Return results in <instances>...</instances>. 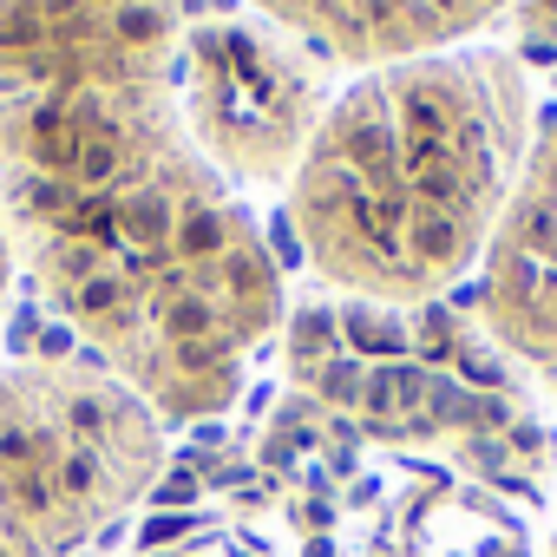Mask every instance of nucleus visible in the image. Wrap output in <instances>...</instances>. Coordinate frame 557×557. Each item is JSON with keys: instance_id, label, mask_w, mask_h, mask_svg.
Instances as JSON below:
<instances>
[{"instance_id": "obj_1", "label": "nucleus", "mask_w": 557, "mask_h": 557, "mask_svg": "<svg viewBox=\"0 0 557 557\" xmlns=\"http://www.w3.org/2000/svg\"><path fill=\"white\" fill-rule=\"evenodd\" d=\"M177 66V0H0V210L112 381L210 420L283 322V275L197 151Z\"/></svg>"}, {"instance_id": "obj_2", "label": "nucleus", "mask_w": 557, "mask_h": 557, "mask_svg": "<svg viewBox=\"0 0 557 557\" xmlns=\"http://www.w3.org/2000/svg\"><path fill=\"white\" fill-rule=\"evenodd\" d=\"M524 151L531 79L511 53L394 60L329 106L289 223L335 296L433 302L485 262Z\"/></svg>"}, {"instance_id": "obj_3", "label": "nucleus", "mask_w": 557, "mask_h": 557, "mask_svg": "<svg viewBox=\"0 0 557 557\" xmlns=\"http://www.w3.org/2000/svg\"><path fill=\"white\" fill-rule=\"evenodd\" d=\"M256 479H216L210 498L190 485L119 531L106 557H531L524 518L433 466L374 453L309 400L275 413Z\"/></svg>"}, {"instance_id": "obj_4", "label": "nucleus", "mask_w": 557, "mask_h": 557, "mask_svg": "<svg viewBox=\"0 0 557 557\" xmlns=\"http://www.w3.org/2000/svg\"><path fill=\"white\" fill-rule=\"evenodd\" d=\"M289 387L374 453L433 459L485 492L544 498L557 433L485 322L453 302L315 296L289 315Z\"/></svg>"}, {"instance_id": "obj_5", "label": "nucleus", "mask_w": 557, "mask_h": 557, "mask_svg": "<svg viewBox=\"0 0 557 557\" xmlns=\"http://www.w3.org/2000/svg\"><path fill=\"white\" fill-rule=\"evenodd\" d=\"M164 472L158 413L99 368H0V557H66Z\"/></svg>"}, {"instance_id": "obj_6", "label": "nucleus", "mask_w": 557, "mask_h": 557, "mask_svg": "<svg viewBox=\"0 0 557 557\" xmlns=\"http://www.w3.org/2000/svg\"><path fill=\"white\" fill-rule=\"evenodd\" d=\"M177 99L210 171L243 184H296L335 106L322 60L269 21L184 27Z\"/></svg>"}, {"instance_id": "obj_7", "label": "nucleus", "mask_w": 557, "mask_h": 557, "mask_svg": "<svg viewBox=\"0 0 557 557\" xmlns=\"http://www.w3.org/2000/svg\"><path fill=\"white\" fill-rule=\"evenodd\" d=\"M479 322L524 368H557V119L531 138L524 171L479 262Z\"/></svg>"}, {"instance_id": "obj_8", "label": "nucleus", "mask_w": 557, "mask_h": 557, "mask_svg": "<svg viewBox=\"0 0 557 557\" xmlns=\"http://www.w3.org/2000/svg\"><path fill=\"white\" fill-rule=\"evenodd\" d=\"M269 27L296 34L302 47L355 66H394L446 53L485 21L511 14L518 0H256Z\"/></svg>"}, {"instance_id": "obj_9", "label": "nucleus", "mask_w": 557, "mask_h": 557, "mask_svg": "<svg viewBox=\"0 0 557 557\" xmlns=\"http://www.w3.org/2000/svg\"><path fill=\"white\" fill-rule=\"evenodd\" d=\"M511 21H518V34L531 47H557V0H518Z\"/></svg>"}, {"instance_id": "obj_10", "label": "nucleus", "mask_w": 557, "mask_h": 557, "mask_svg": "<svg viewBox=\"0 0 557 557\" xmlns=\"http://www.w3.org/2000/svg\"><path fill=\"white\" fill-rule=\"evenodd\" d=\"M8 275H14V236H8V210H0V302H8Z\"/></svg>"}]
</instances>
